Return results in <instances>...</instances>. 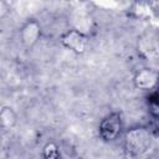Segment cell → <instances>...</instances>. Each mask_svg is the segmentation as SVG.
<instances>
[{"mask_svg":"<svg viewBox=\"0 0 159 159\" xmlns=\"http://www.w3.org/2000/svg\"><path fill=\"white\" fill-rule=\"evenodd\" d=\"M149 144H150V138H149V133L145 129L137 128L128 132L125 138V147L130 154L133 155L143 154Z\"/></svg>","mask_w":159,"mask_h":159,"instance_id":"6da1fadb","label":"cell"},{"mask_svg":"<svg viewBox=\"0 0 159 159\" xmlns=\"http://www.w3.org/2000/svg\"><path fill=\"white\" fill-rule=\"evenodd\" d=\"M122 129V118L119 113H111L104 117L99 123V137L106 140L111 142L117 139Z\"/></svg>","mask_w":159,"mask_h":159,"instance_id":"7a4b0ae2","label":"cell"},{"mask_svg":"<svg viewBox=\"0 0 159 159\" xmlns=\"http://www.w3.org/2000/svg\"><path fill=\"white\" fill-rule=\"evenodd\" d=\"M62 42L68 48L76 52H83L87 45V37L80 30H71L62 35Z\"/></svg>","mask_w":159,"mask_h":159,"instance_id":"3957f363","label":"cell"},{"mask_svg":"<svg viewBox=\"0 0 159 159\" xmlns=\"http://www.w3.org/2000/svg\"><path fill=\"white\" fill-rule=\"evenodd\" d=\"M134 83L138 88L143 91H149L158 83V75L153 70L144 68L140 72H138V75L134 78Z\"/></svg>","mask_w":159,"mask_h":159,"instance_id":"277c9868","label":"cell"},{"mask_svg":"<svg viewBox=\"0 0 159 159\" xmlns=\"http://www.w3.org/2000/svg\"><path fill=\"white\" fill-rule=\"evenodd\" d=\"M148 108L153 117L159 118V93L153 94L148 101Z\"/></svg>","mask_w":159,"mask_h":159,"instance_id":"5b68a950","label":"cell"},{"mask_svg":"<svg viewBox=\"0 0 159 159\" xmlns=\"http://www.w3.org/2000/svg\"><path fill=\"white\" fill-rule=\"evenodd\" d=\"M57 155H58V152H57V148L53 144H48L45 148V157H46V159H56Z\"/></svg>","mask_w":159,"mask_h":159,"instance_id":"8992f818","label":"cell"}]
</instances>
